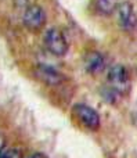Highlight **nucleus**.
Segmentation results:
<instances>
[{
	"label": "nucleus",
	"instance_id": "nucleus-9",
	"mask_svg": "<svg viewBox=\"0 0 137 158\" xmlns=\"http://www.w3.org/2000/svg\"><path fill=\"white\" fill-rule=\"evenodd\" d=\"M101 96H103V98H104V101L111 103V104H115L116 101L119 100V97H122L118 92H115L114 89H111L110 86H105L104 89L101 90Z\"/></svg>",
	"mask_w": 137,
	"mask_h": 158
},
{
	"label": "nucleus",
	"instance_id": "nucleus-3",
	"mask_svg": "<svg viewBox=\"0 0 137 158\" xmlns=\"http://www.w3.org/2000/svg\"><path fill=\"white\" fill-rule=\"evenodd\" d=\"M22 22L29 31H40L47 22L46 11L39 4L28 6L22 14Z\"/></svg>",
	"mask_w": 137,
	"mask_h": 158
},
{
	"label": "nucleus",
	"instance_id": "nucleus-7",
	"mask_svg": "<svg viewBox=\"0 0 137 158\" xmlns=\"http://www.w3.org/2000/svg\"><path fill=\"white\" fill-rule=\"evenodd\" d=\"M85 69L90 75H97L105 69V57L99 52H90L85 57Z\"/></svg>",
	"mask_w": 137,
	"mask_h": 158
},
{
	"label": "nucleus",
	"instance_id": "nucleus-5",
	"mask_svg": "<svg viewBox=\"0 0 137 158\" xmlns=\"http://www.w3.org/2000/svg\"><path fill=\"white\" fill-rule=\"evenodd\" d=\"M33 74L39 81H42L49 86H57V85L62 83V81L65 79V75L61 74L57 68L47 65V64H38L35 67Z\"/></svg>",
	"mask_w": 137,
	"mask_h": 158
},
{
	"label": "nucleus",
	"instance_id": "nucleus-8",
	"mask_svg": "<svg viewBox=\"0 0 137 158\" xmlns=\"http://www.w3.org/2000/svg\"><path fill=\"white\" fill-rule=\"evenodd\" d=\"M118 4V0H96V10L103 15H111L114 11H116Z\"/></svg>",
	"mask_w": 137,
	"mask_h": 158
},
{
	"label": "nucleus",
	"instance_id": "nucleus-2",
	"mask_svg": "<svg viewBox=\"0 0 137 158\" xmlns=\"http://www.w3.org/2000/svg\"><path fill=\"white\" fill-rule=\"evenodd\" d=\"M44 46L51 54L57 56V57H62L68 53L69 44L66 40L65 35L62 33V31H60L58 28H50L44 32Z\"/></svg>",
	"mask_w": 137,
	"mask_h": 158
},
{
	"label": "nucleus",
	"instance_id": "nucleus-11",
	"mask_svg": "<svg viewBox=\"0 0 137 158\" xmlns=\"http://www.w3.org/2000/svg\"><path fill=\"white\" fill-rule=\"evenodd\" d=\"M28 158H47V157L44 156L43 153H33V154H30Z\"/></svg>",
	"mask_w": 137,
	"mask_h": 158
},
{
	"label": "nucleus",
	"instance_id": "nucleus-6",
	"mask_svg": "<svg viewBox=\"0 0 137 158\" xmlns=\"http://www.w3.org/2000/svg\"><path fill=\"white\" fill-rule=\"evenodd\" d=\"M118 19L121 27L125 31H133L137 25V15L135 13V7L130 2H121L118 4Z\"/></svg>",
	"mask_w": 137,
	"mask_h": 158
},
{
	"label": "nucleus",
	"instance_id": "nucleus-10",
	"mask_svg": "<svg viewBox=\"0 0 137 158\" xmlns=\"http://www.w3.org/2000/svg\"><path fill=\"white\" fill-rule=\"evenodd\" d=\"M0 158H22V151L17 147H4L0 151Z\"/></svg>",
	"mask_w": 137,
	"mask_h": 158
},
{
	"label": "nucleus",
	"instance_id": "nucleus-12",
	"mask_svg": "<svg viewBox=\"0 0 137 158\" xmlns=\"http://www.w3.org/2000/svg\"><path fill=\"white\" fill-rule=\"evenodd\" d=\"M3 148H4V139L0 136V151H2Z\"/></svg>",
	"mask_w": 137,
	"mask_h": 158
},
{
	"label": "nucleus",
	"instance_id": "nucleus-4",
	"mask_svg": "<svg viewBox=\"0 0 137 158\" xmlns=\"http://www.w3.org/2000/svg\"><path fill=\"white\" fill-rule=\"evenodd\" d=\"M72 111H74L75 117L78 118V121H79L85 128L90 129V131H94V132L100 128V122H101L100 115H99V112L94 108H91L90 106L82 104V103L75 104Z\"/></svg>",
	"mask_w": 137,
	"mask_h": 158
},
{
	"label": "nucleus",
	"instance_id": "nucleus-1",
	"mask_svg": "<svg viewBox=\"0 0 137 158\" xmlns=\"http://www.w3.org/2000/svg\"><path fill=\"white\" fill-rule=\"evenodd\" d=\"M108 86L118 92L121 96H126L130 92L132 87V81H130V75L127 72L126 67L122 64H115L108 69L107 75Z\"/></svg>",
	"mask_w": 137,
	"mask_h": 158
}]
</instances>
